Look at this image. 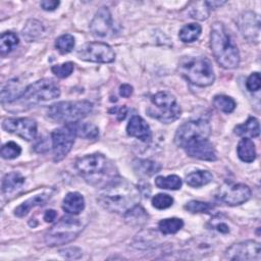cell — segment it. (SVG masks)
<instances>
[{
    "instance_id": "obj_32",
    "label": "cell",
    "mask_w": 261,
    "mask_h": 261,
    "mask_svg": "<svg viewBox=\"0 0 261 261\" xmlns=\"http://www.w3.org/2000/svg\"><path fill=\"white\" fill-rule=\"evenodd\" d=\"M134 167L136 169L137 172H139L140 174H144V175H153L156 172H158L161 168L160 164L151 161V160H146V159H139L136 160L134 162Z\"/></svg>"
},
{
    "instance_id": "obj_5",
    "label": "cell",
    "mask_w": 261,
    "mask_h": 261,
    "mask_svg": "<svg viewBox=\"0 0 261 261\" xmlns=\"http://www.w3.org/2000/svg\"><path fill=\"white\" fill-rule=\"evenodd\" d=\"M82 219L72 216H63L45 233V243L50 247L66 245L73 241L84 229Z\"/></svg>"
},
{
    "instance_id": "obj_26",
    "label": "cell",
    "mask_w": 261,
    "mask_h": 261,
    "mask_svg": "<svg viewBox=\"0 0 261 261\" xmlns=\"http://www.w3.org/2000/svg\"><path fill=\"white\" fill-rule=\"evenodd\" d=\"M124 218L130 225H142L147 221L148 214L145 209L138 204L124 213Z\"/></svg>"
},
{
    "instance_id": "obj_22",
    "label": "cell",
    "mask_w": 261,
    "mask_h": 261,
    "mask_svg": "<svg viewBox=\"0 0 261 261\" xmlns=\"http://www.w3.org/2000/svg\"><path fill=\"white\" fill-rule=\"evenodd\" d=\"M233 130H234V134L239 137L257 138L260 133L259 121L256 117L250 116L246 122L237 125Z\"/></svg>"
},
{
    "instance_id": "obj_18",
    "label": "cell",
    "mask_w": 261,
    "mask_h": 261,
    "mask_svg": "<svg viewBox=\"0 0 261 261\" xmlns=\"http://www.w3.org/2000/svg\"><path fill=\"white\" fill-rule=\"evenodd\" d=\"M27 87H24L21 82H18V80H10L7 85L2 89L1 92V101L2 104L5 103H12L15 100L20 99L22 94L24 93Z\"/></svg>"
},
{
    "instance_id": "obj_14",
    "label": "cell",
    "mask_w": 261,
    "mask_h": 261,
    "mask_svg": "<svg viewBox=\"0 0 261 261\" xmlns=\"http://www.w3.org/2000/svg\"><path fill=\"white\" fill-rule=\"evenodd\" d=\"M251 197V190L245 184H232L222 186L217 198L229 206H238L247 202Z\"/></svg>"
},
{
    "instance_id": "obj_29",
    "label": "cell",
    "mask_w": 261,
    "mask_h": 261,
    "mask_svg": "<svg viewBox=\"0 0 261 261\" xmlns=\"http://www.w3.org/2000/svg\"><path fill=\"white\" fill-rule=\"evenodd\" d=\"M155 185L159 189L163 190H178L181 188L182 180L179 176L175 174L167 176H157L155 178Z\"/></svg>"
},
{
    "instance_id": "obj_6",
    "label": "cell",
    "mask_w": 261,
    "mask_h": 261,
    "mask_svg": "<svg viewBox=\"0 0 261 261\" xmlns=\"http://www.w3.org/2000/svg\"><path fill=\"white\" fill-rule=\"evenodd\" d=\"M210 134L211 126L207 120H189L177 128L174 136V143L186 151L207 141Z\"/></svg>"
},
{
    "instance_id": "obj_2",
    "label": "cell",
    "mask_w": 261,
    "mask_h": 261,
    "mask_svg": "<svg viewBox=\"0 0 261 261\" xmlns=\"http://www.w3.org/2000/svg\"><path fill=\"white\" fill-rule=\"evenodd\" d=\"M75 168L87 182L96 187L103 188L118 177L112 162L100 153L79 158L75 162Z\"/></svg>"
},
{
    "instance_id": "obj_9",
    "label": "cell",
    "mask_w": 261,
    "mask_h": 261,
    "mask_svg": "<svg viewBox=\"0 0 261 261\" xmlns=\"http://www.w3.org/2000/svg\"><path fill=\"white\" fill-rule=\"evenodd\" d=\"M60 96L59 86L51 79H42L29 86L19 100L25 104L34 105L41 102L53 100Z\"/></svg>"
},
{
    "instance_id": "obj_10",
    "label": "cell",
    "mask_w": 261,
    "mask_h": 261,
    "mask_svg": "<svg viewBox=\"0 0 261 261\" xmlns=\"http://www.w3.org/2000/svg\"><path fill=\"white\" fill-rule=\"evenodd\" d=\"M76 137L74 123H67L56 128L51 134L53 158L55 162L61 161L71 150Z\"/></svg>"
},
{
    "instance_id": "obj_24",
    "label": "cell",
    "mask_w": 261,
    "mask_h": 261,
    "mask_svg": "<svg viewBox=\"0 0 261 261\" xmlns=\"http://www.w3.org/2000/svg\"><path fill=\"white\" fill-rule=\"evenodd\" d=\"M213 180V175L208 170H195L186 175V182L193 188L203 187Z\"/></svg>"
},
{
    "instance_id": "obj_30",
    "label": "cell",
    "mask_w": 261,
    "mask_h": 261,
    "mask_svg": "<svg viewBox=\"0 0 261 261\" xmlns=\"http://www.w3.org/2000/svg\"><path fill=\"white\" fill-rule=\"evenodd\" d=\"M76 137H82L87 140H96L99 137V129L95 124L73 122Z\"/></svg>"
},
{
    "instance_id": "obj_37",
    "label": "cell",
    "mask_w": 261,
    "mask_h": 261,
    "mask_svg": "<svg viewBox=\"0 0 261 261\" xmlns=\"http://www.w3.org/2000/svg\"><path fill=\"white\" fill-rule=\"evenodd\" d=\"M21 153V148L14 142H8L1 148V156L4 159H14Z\"/></svg>"
},
{
    "instance_id": "obj_36",
    "label": "cell",
    "mask_w": 261,
    "mask_h": 261,
    "mask_svg": "<svg viewBox=\"0 0 261 261\" xmlns=\"http://www.w3.org/2000/svg\"><path fill=\"white\" fill-rule=\"evenodd\" d=\"M185 209L191 213H208L213 209V206L206 202L192 200L185 205Z\"/></svg>"
},
{
    "instance_id": "obj_13",
    "label": "cell",
    "mask_w": 261,
    "mask_h": 261,
    "mask_svg": "<svg viewBox=\"0 0 261 261\" xmlns=\"http://www.w3.org/2000/svg\"><path fill=\"white\" fill-rule=\"evenodd\" d=\"M260 256V244L255 241H245L233 244L227 248L224 253V257L226 259L240 261H259Z\"/></svg>"
},
{
    "instance_id": "obj_25",
    "label": "cell",
    "mask_w": 261,
    "mask_h": 261,
    "mask_svg": "<svg viewBox=\"0 0 261 261\" xmlns=\"http://www.w3.org/2000/svg\"><path fill=\"white\" fill-rule=\"evenodd\" d=\"M43 33H44V28H43L42 23L36 19H30L24 24V27L21 31L23 38L29 42L39 39Z\"/></svg>"
},
{
    "instance_id": "obj_11",
    "label": "cell",
    "mask_w": 261,
    "mask_h": 261,
    "mask_svg": "<svg viewBox=\"0 0 261 261\" xmlns=\"http://www.w3.org/2000/svg\"><path fill=\"white\" fill-rule=\"evenodd\" d=\"M80 59L97 63H110L115 59L112 48L102 42H91L83 45L76 52Z\"/></svg>"
},
{
    "instance_id": "obj_28",
    "label": "cell",
    "mask_w": 261,
    "mask_h": 261,
    "mask_svg": "<svg viewBox=\"0 0 261 261\" xmlns=\"http://www.w3.org/2000/svg\"><path fill=\"white\" fill-rule=\"evenodd\" d=\"M184 226V221L180 218L172 217V218H165L159 221L158 228L161 233L163 234H173L180 230Z\"/></svg>"
},
{
    "instance_id": "obj_39",
    "label": "cell",
    "mask_w": 261,
    "mask_h": 261,
    "mask_svg": "<svg viewBox=\"0 0 261 261\" xmlns=\"http://www.w3.org/2000/svg\"><path fill=\"white\" fill-rule=\"evenodd\" d=\"M74 64L70 61L64 62L62 64H56L51 67V71L58 77L60 79H65L71 74L73 71V66Z\"/></svg>"
},
{
    "instance_id": "obj_44",
    "label": "cell",
    "mask_w": 261,
    "mask_h": 261,
    "mask_svg": "<svg viewBox=\"0 0 261 261\" xmlns=\"http://www.w3.org/2000/svg\"><path fill=\"white\" fill-rule=\"evenodd\" d=\"M133 94V87L128 84H122L119 87V95L123 98H128Z\"/></svg>"
},
{
    "instance_id": "obj_42",
    "label": "cell",
    "mask_w": 261,
    "mask_h": 261,
    "mask_svg": "<svg viewBox=\"0 0 261 261\" xmlns=\"http://www.w3.org/2000/svg\"><path fill=\"white\" fill-rule=\"evenodd\" d=\"M210 225L213 229L217 230L220 233H228L229 232V226L228 224L221 218L215 217L210 221Z\"/></svg>"
},
{
    "instance_id": "obj_3",
    "label": "cell",
    "mask_w": 261,
    "mask_h": 261,
    "mask_svg": "<svg viewBox=\"0 0 261 261\" xmlns=\"http://www.w3.org/2000/svg\"><path fill=\"white\" fill-rule=\"evenodd\" d=\"M210 46L216 62L225 69H232L240 64V52L222 22L216 21L211 27Z\"/></svg>"
},
{
    "instance_id": "obj_35",
    "label": "cell",
    "mask_w": 261,
    "mask_h": 261,
    "mask_svg": "<svg viewBox=\"0 0 261 261\" xmlns=\"http://www.w3.org/2000/svg\"><path fill=\"white\" fill-rule=\"evenodd\" d=\"M74 44H75L74 38H73V36H71L69 34L62 35V36L58 37L55 41V47L61 54L69 53L73 49Z\"/></svg>"
},
{
    "instance_id": "obj_12",
    "label": "cell",
    "mask_w": 261,
    "mask_h": 261,
    "mask_svg": "<svg viewBox=\"0 0 261 261\" xmlns=\"http://www.w3.org/2000/svg\"><path fill=\"white\" fill-rule=\"evenodd\" d=\"M2 128L27 141H32L37 136V122L29 117L6 118L2 122Z\"/></svg>"
},
{
    "instance_id": "obj_7",
    "label": "cell",
    "mask_w": 261,
    "mask_h": 261,
    "mask_svg": "<svg viewBox=\"0 0 261 261\" xmlns=\"http://www.w3.org/2000/svg\"><path fill=\"white\" fill-rule=\"evenodd\" d=\"M93 109V104L87 100L61 101L51 105L48 109V116L55 121L64 123L79 122L87 117Z\"/></svg>"
},
{
    "instance_id": "obj_20",
    "label": "cell",
    "mask_w": 261,
    "mask_h": 261,
    "mask_svg": "<svg viewBox=\"0 0 261 261\" xmlns=\"http://www.w3.org/2000/svg\"><path fill=\"white\" fill-rule=\"evenodd\" d=\"M50 199V195L49 194H40V195H36L30 199H28L27 201H24L23 203H21L18 207H16L14 209V215L17 217H23L25 216L34 207L36 206H43L46 204V202Z\"/></svg>"
},
{
    "instance_id": "obj_8",
    "label": "cell",
    "mask_w": 261,
    "mask_h": 261,
    "mask_svg": "<svg viewBox=\"0 0 261 261\" xmlns=\"http://www.w3.org/2000/svg\"><path fill=\"white\" fill-rule=\"evenodd\" d=\"M151 101L153 106L147 109L149 116L163 123H170L179 118L181 109L171 93L160 91L152 96Z\"/></svg>"
},
{
    "instance_id": "obj_4",
    "label": "cell",
    "mask_w": 261,
    "mask_h": 261,
    "mask_svg": "<svg viewBox=\"0 0 261 261\" xmlns=\"http://www.w3.org/2000/svg\"><path fill=\"white\" fill-rule=\"evenodd\" d=\"M177 70L184 79L199 87L210 86L215 80L212 63L205 56L182 57Z\"/></svg>"
},
{
    "instance_id": "obj_33",
    "label": "cell",
    "mask_w": 261,
    "mask_h": 261,
    "mask_svg": "<svg viewBox=\"0 0 261 261\" xmlns=\"http://www.w3.org/2000/svg\"><path fill=\"white\" fill-rule=\"evenodd\" d=\"M188 14L190 17L198 19V20H204L208 18L210 14V8L207 6L206 1L201 2H194L188 9Z\"/></svg>"
},
{
    "instance_id": "obj_46",
    "label": "cell",
    "mask_w": 261,
    "mask_h": 261,
    "mask_svg": "<svg viewBox=\"0 0 261 261\" xmlns=\"http://www.w3.org/2000/svg\"><path fill=\"white\" fill-rule=\"evenodd\" d=\"M56 216H57L56 211L50 209V210H47V211L45 212V214H44V220H45L46 222H51V221H53V220L56 218Z\"/></svg>"
},
{
    "instance_id": "obj_23",
    "label": "cell",
    "mask_w": 261,
    "mask_h": 261,
    "mask_svg": "<svg viewBox=\"0 0 261 261\" xmlns=\"http://www.w3.org/2000/svg\"><path fill=\"white\" fill-rule=\"evenodd\" d=\"M239 158L246 163H251L256 159L255 144L250 138H243L237 148Z\"/></svg>"
},
{
    "instance_id": "obj_31",
    "label": "cell",
    "mask_w": 261,
    "mask_h": 261,
    "mask_svg": "<svg viewBox=\"0 0 261 261\" xmlns=\"http://www.w3.org/2000/svg\"><path fill=\"white\" fill-rule=\"evenodd\" d=\"M18 37L12 32L2 33L0 39V52L1 55H6L11 52L18 45Z\"/></svg>"
},
{
    "instance_id": "obj_34",
    "label": "cell",
    "mask_w": 261,
    "mask_h": 261,
    "mask_svg": "<svg viewBox=\"0 0 261 261\" xmlns=\"http://www.w3.org/2000/svg\"><path fill=\"white\" fill-rule=\"evenodd\" d=\"M213 105L224 113H230L236 108V101L229 96L217 95L213 99Z\"/></svg>"
},
{
    "instance_id": "obj_45",
    "label": "cell",
    "mask_w": 261,
    "mask_h": 261,
    "mask_svg": "<svg viewBox=\"0 0 261 261\" xmlns=\"http://www.w3.org/2000/svg\"><path fill=\"white\" fill-rule=\"evenodd\" d=\"M114 114L117 116L118 120H123L125 115H126V108L124 106L122 107H114L113 109Z\"/></svg>"
},
{
    "instance_id": "obj_17",
    "label": "cell",
    "mask_w": 261,
    "mask_h": 261,
    "mask_svg": "<svg viewBox=\"0 0 261 261\" xmlns=\"http://www.w3.org/2000/svg\"><path fill=\"white\" fill-rule=\"evenodd\" d=\"M126 133L128 136L137 138L142 142H149L152 133L149 124L139 115H133L126 125Z\"/></svg>"
},
{
    "instance_id": "obj_15",
    "label": "cell",
    "mask_w": 261,
    "mask_h": 261,
    "mask_svg": "<svg viewBox=\"0 0 261 261\" xmlns=\"http://www.w3.org/2000/svg\"><path fill=\"white\" fill-rule=\"evenodd\" d=\"M238 25L240 32L243 37L247 39L249 42L258 43L260 37V19L259 16L252 12L246 11L244 12L238 21Z\"/></svg>"
},
{
    "instance_id": "obj_41",
    "label": "cell",
    "mask_w": 261,
    "mask_h": 261,
    "mask_svg": "<svg viewBox=\"0 0 261 261\" xmlns=\"http://www.w3.org/2000/svg\"><path fill=\"white\" fill-rule=\"evenodd\" d=\"M260 86H261V79H260L259 72L251 73L246 82L247 89L250 92H256L260 89Z\"/></svg>"
},
{
    "instance_id": "obj_1",
    "label": "cell",
    "mask_w": 261,
    "mask_h": 261,
    "mask_svg": "<svg viewBox=\"0 0 261 261\" xmlns=\"http://www.w3.org/2000/svg\"><path fill=\"white\" fill-rule=\"evenodd\" d=\"M141 199L139 189L127 180L117 177L104 186L97 201L107 211L124 214Z\"/></svg>"
},
{
    "instance_id": "obj_27",
    "label": "cell",
    "mask_w": 261,
    "mask_h": 261,
    "mask_svg": "<svg viewBox=\"0 0 261 261\" xmlns=\"http://www.w3.org/2000/svg\"><path fill=\"white\" fill-rule=\"evenodd\" d=\"M201 32H202L201 25L198 23L192 22V23L186 24L180 29L178 33V37L184 43H192L200 37Z\"/></svg>"
},
{
    "instance_id": "obj_16",
    "label": "cell",
    "mask_w": 261,
    "mask_h": 261,
    "mask_svg": "<svg viewBox=\"0 0 261 261\" xmlns=\"http://www.w3.org/2000/svg\"><path fill=\"white\" fill-rule=\"evenodd\" d=\"M112 28V17L105 6L99 8L90 23V31L95 37H106Z\"/></svg>"
},
{
    "instance_id": "obj_40",
    "label": "cell",
    "mask_w": 261,
    "mask_h": 261,
    "mask_svg": "<svg viewBox=\"0 0 261 261\" xmlns=\"http://www.w3.org/2000/svg\"><path fill=\"white\" fill-rule=\"evenodd\" d=\"M194 244H191V248L193 252H196L198 254H204V253H209L212 249V243L208 242L207 239H198V240H193Z\"/></svg>"
},
{
    "instance_id": "obj_47",
    "label": "cell",
    "mask_w": 261,
    "mask_h": 261,
    "mask_svg": "<svg viewBox=\"0 0 261 261\" xmlns=\"http://www.w3.org/2000/svg\"><path fill=\"white\" fill-rule=\"evenodd\" d=\"M225 3H226L225 1H206V4L210 9H215Z\"/></svg>"
},
{
    "instance_id": "obj_38",
    "label": "cell",
    "mask_w": 261,
    "mask_h": 261,
    "mask_svg": "<svg viewBox=\"0 0 261 261\" xmlns=\"http://www.w3.org/2000/svg\"><path fill=\"white\" fill-rule=\"evenodd\" d=\"M173 204V198L167 194H157L152 198V205L156 209H166Z\"/></svg>"
},
{
    "instance_id": "obj_19",
    "label": "cell",
    "mask_w": 261,
    "mask_h": 261,
    "mask_svg": "<svg viewBox=\"0 0 261 261\" xmlns=\"http://www.w3.org/2000/svg\"><path fill=\"white\" fill-rule=\"evenodd\" d=\"M62 209L72 215L81 213L85 209V199L82 194L77 192H70L66 194L62 201Z\"/></svg>"
},
{
    "instance_id": "obj_43",
    "label": "cell",
    "mask_w": 261,
    "mask_h": 261,
    "mask_svg": "<svg viewBox=\"0 0 261 261\" xmlns=\"http://www.w3.org/2000/svg\"><path fill=\"white\" fill-rule=\"evenodd\" d=\"M59 4H60V2L55 1V0H45V1H41V3H40L41 7L46 11L55 10L59 6Z\"/></svg>"
},
{
    "instance_id": "obj_21",
    "label": "cell",
    "mask_w": 261,
    "mask_h": 261,
    "mask_svg": "<svg viewBox=\"0 0 261 261\" xmlns=\"http://www.w3.org/2000/svg\"><path fill=\"white\" fill-rule=\"evenodd\" d=\"M24 177L17 171L7 173L2 180V192L5 195H11L22 188Z\"/></svg>"
}]
</instances>
